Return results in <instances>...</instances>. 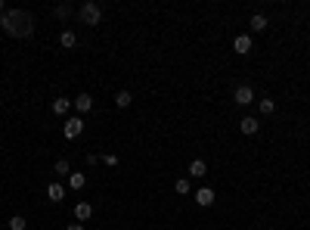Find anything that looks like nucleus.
<instances>
[{"label":"nucleus","instance_id":"nucleus-5","mask_svg":"<svg viewBox=\"0 0 310 230\" xmlns=\"http://www.w3.org/2000/svg\"><path fill=\"white\" fill-rule=\"evenodd\" d=\"M72 106L84 115V112H90V109H93V97H90V94H78V97L72 100Z\"/></svg>","mask_w":310,"mask_h":230},{"label":"nucleus","instance_id":"nucleus-11","mask_svg":"<svg viewBox=\"0 0 310 230\" xmlns=\"http://www.w3.org/2000/svg\"><path fill=\"white\" fill-rule=\"evenodd\" d=\"M47 196H50L53 202H62V196H65V187H62L59 180H53L50 187H47Z\"/></svg>","mask_w":310,"mask_h":230},{"label":"nucleus","instance_id":"nucleus-2","mask_svg":"<svg viewBox=\"0 0 310 230\" xmlns=\"http://www.w3.org/2000/svg\"><path fill=\"white\" fill-rule=\"evenodd\" d=\"M78 19H81V25H99L102 22V6L96 3V0H87V3H81V9H78Z\"/></svg>","mask_w":310,"mask_h":230},{"label":"nucleus","instance_id":"nucleus-14","mask_svg":"<svg viewBox=\"0 0 310 230\" xmlns=\"http://www.w3.org/2000/svg\"><path fill=\"white\" fill-rule=\"evenodd\" d=\"M131 90H118V94H115V106H118V109H128L131 106Z\"/></svg>","mask_w":310,"mask_h":230},{"label":"nucleus","instance_id":"nucleus-6","mask_svg":"<svg viewBox=\"0 0 310 230\" xmlns=\"http://www.w3.org/2000/svg\"><path fill=\"white\" fill-rule=\"evenodd\" d=\"M196 202L202 205V209H211V205H214V190H211V187L196 190Z\"/></svg>","mask_w":310,"mask_h":230},{"label":"nucleus","instance_id":"nucleus-21","mask_svg":"<svg viewBox=\"0 0 310 230\" xmlns=\"http://www.w3.org/2000/svg\"><path fill=\"white\" fill-rule=\"evenodd\" d=\"M102 162H106L109 168H115V165H118V156H115V153H106V156H102Z\"/></svg>","mask_w":310,"mask_h":230},{"label":"nucleus","instance_id":"nucleus-8","mask_svg":"<svg viewBox=\"0 0 310 230\" xmlns=\"http://www.w3.org/2000/svg\"><path fill=\"white\" fill-rule=\"evenodd\" d=\"M233 50H236L239 56H245V53H251V38H248V34H239V38L233 41Z\"/></svg>","mask_w":310,"mask_h":230},{"label":"nucleus","instance_id":"nucleus-12","mask_svg":"<svg viewBox=\"0 0 310 230\" xmlns=\"http://www.w3.org/2000/svg\"><path fill=\"white\" fill-rule=\"evenodd\" d=\"M50 109H53L56 115H68V109H72V100H65V97H56Z\"/></svg>","mask_w":310,"mask_h":230},{"label":"nucleus","instance_id":"nucleus-9","mask_svg":"<svg viewBox=\"0 0 310 230\" xmlns=\"http://www.w3.org/2000/svg\"><path fill=\"white\" fill-rule=\"evenodd\" d=\"M239 131H242V134H248V137H251V134H258V131H261V124H258L255 118H251V115H245V118H242V121H239Z\"/></svg>","mask_w":310,"mask_h":230},{"label":"nucleus","instance_id":"nucleus-4","mask_svg":"<svg viewBox=\"0 0 310 230\" xmlns=\"http://www.w3.org/2000/svg\"><path fill=\"white\" fill-rule=\"evenodd\" d=\"M233 100L239 103V106H251V103H255V87L239 84V87H236V94H233Z\"/></svg>","mask_w":310,"mask_h":230},{"label":"nucleus","instance_id":"nucleus-18","mask_svg":"<svg viewBox=\"0 0 310 230\" xmlns=\"http://www.w3.org/2000/svg\"><path fill=\"white\" fill-rule=\"evenodd\" d=\"M6 227H9V230H25V227H28V221H25L22 215H13V218L6 221Z\"/></svg>","mask_w":310,"mask_h":230},{"label":"nucleus","instance_id":"nucleus-24","mask_svg":"<svg viewBox=\"0 0 310 230\" xmlns=\"http://www.w3.org/2000/svg\"><path fill=\"white\" fill-rule=\"evenodd\" d=\"M3 13H6V6H3V3H0V16H3Z\"/></svg>","mask_w":310,"mask_h":230},{"label":"nucleus","instance_id":"nucleus-13","mask_svg":"<svg viewBox=\"0 0 310 230\" xmlns=\"http://www.w3.org/2000/svg\"><path fill=\"white\" fill-rule=\"evenodd\" d=\"M75 44H78V34H75V31H62V34H59V47H65V50H72V47H75Z\"/></svg>","mask_w":310,"mask_h":230},{"label":"nucleus","instance_id":"nucleus-7","mask_svg":"<svg viewBox=\"0 0 310 230\" xmlns=\"http://www.w3.org/2000/svg\"><path fill=\"white\" fill-rule=\"evenodd\" d=\"M90 215H93V205H90V202H78L75 205V221H90Z\"/></svg>","mask_w":310,"mask_h":230},{"label":"nucleus","instance_id":"nucleus-17","mask_svg":"<svg viewBox=\"0 0 310 230\" xmlns=\"http://www.w3.org/2000/svg\"><path fill=\"white\" fill-rule=\"evenodd\" d=\"M174 190L180 193V196H189V193H192V187H189L186 177H177V180H174Z\"/></svg>","mask_w":310,"mask_h":230},{"label":"nucleus","instance_id":"nucleus-22","mask_svg":"<svg viewBox=\"0 0 310 230\" xmlns=\"http://www.w3.org/2000/svg\"><path fill=\"white\" fill-rule=\"evenodd\" d=\"M68 13H72L68 6H56V19H68Z\"/></svg>","mask_w":310,"mask_h":230},{"label":"nucleus","instance_id":"nucleus-1","mask_svg":"<svg viewBox=\"0 0 310 230\" xmlns=\"http://www.w3.org/2000/svg\"><path fill=\"white\" fill-rule=\"evenodd\" d=\"M0 28H3L9 38H31L34 34V16L25 9H6L0 16Z\"/></svg>","mask_w":310,"mask_h":230},{"label":"nucleus","instance_id":"nucleus-20","mask_svg":"<svg viewBox=\"0 0 310 230\" xmlns=\"http://www.w3.org/2000/svg\"><path fill=\"white\" fill-rule=\"evenodd\" d=\"M84 183H87V177L81 174V171H78V174H68V187H72V190H81Z\"/></svg>","mask_w":310,"mask_h":230},{"label":"nucleus","instance_id":"nucleus-25","mask_svg":"<svg viewBox=\"0 0 310 230\" xmlns=\"http://www.w3.org/2000/svg\"><path fill=\"white\" fill-rule=\"evenodd\" d=\"M307 13H310V9H307Z\"/></svg>","mask_w":310,"mask_h":230},{"label":"nucleus","instance_id":"nucleus-15","mask_svg":"<svg viewBox=\"0 0 310 230\" xmlns=\"http://www.w3.org/2000/svg\"><path fill=\"white\" fill-rule=\"evenodd\" d=\"M258 106H261V112H264V115H273V112H276V100L261 97V100H258Z\"/></svg>","mask_w":310,"mask_h":230},{"label":"nucleus","instance_id":"nucleus-10","mask_svg":"<svg viewBox=\"0 0 310 230\" xmlns=\"http://www.w3.org/2000/svg\"><path fill=\"white\" fill-rule=\"evenodd\" d=\"M208 174V165L202 162V159H192L189 162V177H205Z\"/></svg>","mask_w":310,"mask_h":230},{"label":"nucleus","instance_id":"nucleus-19","mask_svg":"<svg viewBox=\"0 0 310 230\" xmlns=\"http://www.w3.org/2000/svg\"><path fill=\"white\" fill-rule=\"evenodd\" d=\"M53 171H56V177H65V174H72V168H68V162H65V159H56Z\"/></svg>","mask_w":310,"mask_h":230},{"label":"nucleus","instance_id":"nucleus-23","mask_svg":"<svg viewBox=\"0 0 310 230\" xmlns=\"http://www.w3.org/2000/svg\"><path fill=\"white\" fill-rule=\"evenodd\" d=\"M68 230H84V224H81V221H75V224H68Z\"/></svg>","mask_w":310,"mask_h":230},{"label":"nucleus","instance_id":"nucleus-3","mask_svg":"<svg viewBox=\"0 0 310 230\" xmlns=\"http://www.w3.org/2000/svg\"><path fill=\"white\" fill-rule=\"evenodd\" d=\"M62 134L68 137V140L81 137V134H84V118H81V115H75V118H65V128H62Z\"/></svg>","mask_w":310,"mask_h":230},{"label":"nucleus","instance_id":"nucleus-16","mask_svg":"<svg viewBox=\"0 0 310 230\" xmlns=\"http://www.w3.org/2000/svg\"><path fill=\"white\" fill-rule=\"evenodd\" d=\"M251 31H267V16H261V13L251 16Z\"/></svg>","mask_w":310,"mask_h":230}]
</instances>
